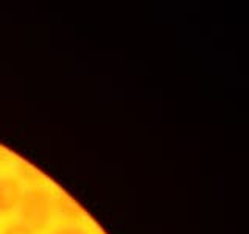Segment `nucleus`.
<instances>
[{"label": "nucleus", "instance_id": "f257e3e1", "mask_svg": "<svg viewBox=\"0 0 249 234\" xmlns=\"http://www.w3.org/2000/svg\"><path fill=\"white\" fill-rule=\"evenodd\" d=\"M54 203L44 191H31L23 194L20 201V217L33 231L44 230L50 222Z\"/></svg>", "mask_w": 249, "mask_h": 234}, {"label": "nucleus", "instance_id": "f03ea898", "mask_svg": "<svg viewBox=\"0 0 249 234\" xmlns=\"http://www.w3.org/2000/svg\"><path fill=\"white\" fill-rule=\"evenodd\" d=\"M22 197V186L18 179L13 176L0 178V213H8L19 206Z\"/></svg>", "mask_w": 249, "mask_h": 234}, {"label": "nucleus", "instance_id": "7ed1b4c3", "mask_svg": "<svg viewBox=\"0 0 249 234\" xmlns=\"http://www.w3.org/2000/svg\"><path fill=\"white\" fill-rule=\"evenodd\" d=\"M54 208H56L62 215H66L67 218H72V220H76V218L80 217V214H81L75 203H72L69 198H64V197L56 200V203H54Z\"/></svg>", "mask_w": 249, "mask_h": 234}, {"label": "nucleus", "instance_id": "20e7f679", "mask_svg": "<svg viewBox=\"0 0 249 234\" xmlns=\"http://www.w3.org/2000/svg\"><path fill=\"white\" fill-rule=\"evenodd\" d=\"M2 234H35V231L23 222H14L11 225H8Z\"/></svg>", "mask_w": 249, "mask_h": 234}, {"label": "nucleus", "instance_id": "39448f33", "mask_svg": "<svg viewBox=\"0 0 249 234\" xmlns=\"http://www.w3.org/2000/svg\"><path fill=\"white\" fill-rule=\"evenodd\" d=\"M53 234H86L81 228H76V226H62V228L56 230Z\"/></svg>", "mask_w": 249, "mask_h": 234}]
</instances>
